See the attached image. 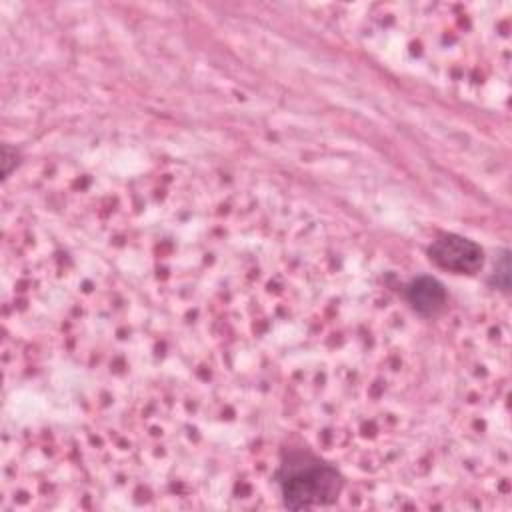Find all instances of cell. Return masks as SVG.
Segmentation results:
<instances>
[{
	"label": "cell",
	"mask_w": 512,
	"mask_h": 512,
	"mask_svg": "<svg viewBox=\"0 0 512 512\" xmlns=\"http://www.w3.org/2000/svg\"><path fill=\"white\" fill-rule=\"evenodd\" d=\"M430 260L454 274H476L484 264L482 248L458 234H444L428 248Z\"/></svg>",
	"instance_id": "7a4b0ae2"
},
{
	"label": "cell",
	"mask_w": 512,
	"mask_h": 512,
	"mask_svg": "<svg viewBox=\"0 0 512 512\" xmlns=\"http://www.w3.org/2000/svg\"><path fill=\"white\" fill-rule=\"evenodd\" d=\"M280 498L286 508H320L336 502L344 480L340 472L304 448H290L282 454L274 474Z\"/></svg>",
	"instance_id": "6da1fadb"
},
{
	"label": "cell",
	"mask_w": 512,
	"mask_h": 512,
	"mask_svg": "<svg viewBox=\"0 0 512 512\" xmlns=\"http://www.w3.org/2000/svg\"><path fill=\"white\" fill-rule=\"evenodd\" d=\"M406 302L420 316H436L446 306V290L442 282L432 276H418L406 286Z\"/></svg>",
	"instance_id": "3957f363"
}]
</instances>
